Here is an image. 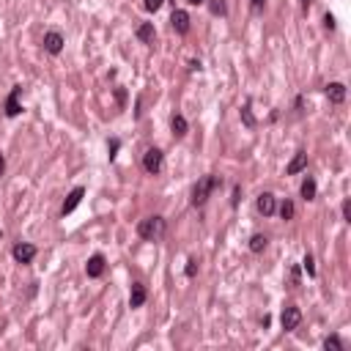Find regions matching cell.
Segmentation results:
<instances>
[{
  "mask_svg": "<svg viewBox=\"0 0 351 351\" xmlns=\"http://www.w3.org/2000/svg\"><path fill=\"white\" fill-rule=\"evenodd\" d=\"M165 230H167L165 217L154 214V217L140 220V225H138V236H140V239H146V242H157V239H162V236H165Z\"/></svg>",
  "mask_w": 351,
  "mask_h": 351,
  "instance_id": "1",
  "label": "cell"
},
{
  "mask_svg": "<svg viewBox=\"0 0 351 351\" xmlns=\"http://www.w3.org/2000/svg\"><path fill=\"white\" fill-rule=\"evenodd\" d=\"M217 187H220V179H217V176H203V179L195 184V189H192V206H206L209 195H211Z\"/></svg>",
  "mask_w": 351,
  "mask_h": 351,
  "instance_id": "2",
  "label": "cell"
},
{
  "mask_svg": "<svg viewBox=\"0 0 351 351\" xmlns=\"http://www.w3.org/2000/svg\"><path fill=\"white\" fill-rule=\"evenodd\" d=\"M143 167H146L148 176H159L165 167V154L159 148H148L146 154H143Z\"/></svg>",
  "mask_w": 351,
  "mask_h": 351,
  "instance_id": "3",
  "label": "cell"
},
{
  "mask_svg": "<svg viewBox=\"0 0 351 351\" xmlns=\"http://www.w3.org/2000/svg\"><path fill=\"white\" fill-rule=\"evenodd\" d=\"M280 324H283V329H285V332H294V329H297V326L302 324V310H299L297 305H288V307H283Z\"/></svg>",
  "mask_w": 351,
  "mask_h": 351,
  "instance_id": "4",
  "label": "cell"
},
{
  "mask_svg": "<svg viewBox=\"0 0 351 351\" xmlns=\"http://www.w3.org/2000/svg\"><path fill=\"white\" fill-rule=\"evenodd\" d=\"M11 255H14V261H17V263H30L36 258V247L28 244V242H20V244H14Z\"/></svg>",
  "mask_w": 351,
  "mask_h": 351,
  "instance_id": "5",
  "label": "cell"
},
{
  "mask_svg": "<svg viewBox=\"0 0 351 351\" xmlns=\"http://www.w3.org/2000/svg\"><path fill=\"white\" fill-rule=\"evenodd\" d=\"M20 93H22V85H14L9 99H6V115L9 118H17L22 113V105H20Z\"/></svg>",
  "mask_w": 351,
  "mask_h": 351,
  "instance_id": "6",
  "label": "cell"
},
{
  "mask_svg": "<svg viewBox=\"0 0 351 351\" xmlns=\"http://www.w3.org/2000/svg\"><path fill=\"white\" fill-rule=\"evenodd\" d=\"M63 36L58 33V30H50V33H44V50L50 55H61L63 52Z\"/></svg>",
  "mask_w": 351,
  "mask_h": 351,
  "instance_id": "7",
  "label": "cell"
},
{
  "mask_svg": "<svg viewBox=\"0 0 351 351\" xmlns=\"http://www.w3.org/2000/svg\"><path fill=\"white\" fill-rule=\"evenodd\" d=\"M255 209H258L263 217H272V214L277 211V201H275V195L272 192H263L258 195V201H255Z\"/></svg>",
  "mask_w": 351,
  "mask_h": 351,
  "instance_id": "8",
  "label": "cell"
},
{
  "mask_svg": "<svg viewBox=\"0 0 351 351\" xmlns=\"http://www.w3.org/2000/svg\"><path fill=\"white\" fill-rule=\"evenodd\" d=\"M83 195H85V189H83V187H74V189H71V192L66 195V201H63V209H61L63 217H66V214H71V211L77 209L80 201H83Z\"/></svg>",
  "mask_w": 351,
  "mask_h": 351,
  "instance_id": "9",
  "label": "cell"
},
{
  "mask_svg": "<svg viewBox=\"0 0 351 351\" xmlns=\"http://www.w3.org/2000/svg\"><path fill=\"white\" fill-rule=\"evenodd\" d=\"M85 275L93 277V280L105 275V255H91V258H88V263H85Z\"/></svg>",
  "mask_w": 351,
  "mask_h": 351,
  "instance_id": "10",
  "label": "cell"
},
{
  "mask_svg": "<svg viewBox=\"0 0 351 351\" xmlns=\"http://www.w3.org/2000/svg\"><path fill=\"white\" fill-rule=\"evenodd\" d=\"M326 99H329L332 105H343V102H346V85L343 83H329L326 85Z\"/></svg>",
  "mask_w": 351,
  "mask_h": 351,
  "instance_id": "11",
  "label": "cell"
},
{
  "mask_svg": "<svg viewBox=\"0 0 351 351\" xmlns=\"http://www.w3.org/2000/svg\"><path fill=\"white\" fill-rule=\"evenodd\" d=\"M146 299H148L146 285H143V283H134V285H132V294H129V307H143V305H146Z\"/></svg>",
  "mask_w": 351,
  "mask_h": 351,
  "instance_id": "12",
  "label": "cell"
},
{
  "mask_svg": "<svg viewBox=\"0 0 351 351\" xmlns=\"http://www.w3.org/2000/svg\"><path fill=\"white\" fill-rule=\"evenodd\" d=\"M170 22H173V30H176V33H187V30H189V14L181 11V9L173 11Z\"/></svg>",
  "mask_w": 351,
  "mask_h": 351,
  "instance_id": "13",
  "label": "cell"
},
{
  "mask_svg": "<svg viewBox=\"0 0 351 351\" xmlns=\"http://www.w3.org/2000/svg\"><path fill=\"white\" fill-rule=\"evenodd\" d=\"M134 36H138L143 44H154V36H157V30H154V22H140V25H138V30H134Z\"/></svg>",
  "mask_w": 351,
  "mask_h": 351,
  "instance_id": "14",
  "label": "cell"
},
{
  "mask_svg": "<svg viewBox=\"0 0 351 351\" xmlns=\"http://www.w3.org/2000/svg\"><path fill=\"white\" fill-rule=\"evenodd\" d=\"M305 167H307V154H305V151H297V157H294L291 162H288V167H285V173L297 176V173L305 170Z\"/></svg>",
  "mask_w": 351,
  "mask_h": 351,
  "instance_id": "15",
  "label": "cell"
},
{
  "mask_svg": "<svg viewBox=\"0 0 351 351\" xmlns=\"http://www.w3.org/2000/svg\"><path fill=\"white\" fill-rule=\"evenodd\" d=\"M170 129L176 138H184L187 129H189V124H187V118L184 115H173V121H170Z\"/></svg>",
  "mask_w": 351,
  "mask_h": 351,
  "instance_id": "16",
  "label": "cell"
},
{
  "mask_svg": "<svg viewBox=\"0 0 351 351\" xmlns=\"http://www.w3.org/2000/svg\"><path fill=\"white\" fill-rule=\"evenodd\" d=\"M206 6H209V11L214 14V17H225V14H228L225 0H206Z\"/></svg>",
  "mask_w": 351,
  "mask_h": 351,
  "instance_id": "17",
  "label": "cell"
},
{
  "mask_svg": "<svg viewBox=\"0 0 351 351\" xmlns=\"http://www.w3.org/2000/svg\"><path fill=\"white\" fill-rule=\"evenodd\" d=\"M266 244H269L266 236H263V233H255V236L250 239V252H263V250H266Z\"/></svg>",
  "mask_w": 351,
  "mask_h": 351,
  "instance_id": "18",
  "label": "cell"
},
{
  "mask_svg": "<svg viewBox=\"0 0 351 351\" xmlns=\"http://www.w3.org/2000/svg\"><path fill=\"white\" fill-rule=\"evenodd\" d=\"M302 198H305V201H316V181L313 179H305L302 181Z\"/></svg>",
  "mask_w": 351,
  "mask_h": 351,
  "instance_id": "19",
  "label": "cell"
},
{
  "mask_svg": "<svg viewBox=\"0 0 351 351\" xmlns=\"http://www.w3.org/2000/svg\"><path fill=\"white\" fill-rule=\"evenodd\" d=\"M277 211H280V217H283V220H294V214H297V209H294V203H291V201H283Z\"/></svg>",
  "mask_w": 351,
  "mask_h": 351,
  "instance_id": "20",
  "label": "cell"
},
{
  "mask_svg": "<svg viewBox=\"0 0 351 351\" xmlns=\"http://www.w3.org/2000/svg\"><path fill=\"white\" fill-rule=\"evenodd\" d=\"M324 348H326V351H340V348H343V340L338 338V335H329V338L324 340Z\"/></svg>",
  "mask_w": 351,
  "mask_h": 351,
  "instance_id": "21",
  "label": "cell"
},
{
  "mask_svg": "<svg viewBox=\"0 0 351 351\" xmlns=\"http://www.w3.org/2000/svg\"><path fill=\"white\" fill-rule=\"evenodd\" d=\"M242 121H244V126H250V129L255 126V118H252V110H250V105H244V107H242Z\"/></svg>",
  "mask_w": 351,
  "mask_h": 351,
  "instance_id": "22",
  "label": "cell"
},
{
  "mask_svg": "<svg viewBox=\"0 0 351 351\" xmlns=\"http://www.w3.org/2000/svg\"><path fill=\"white\" fill-rule=\"evenodd\" d=\"M302 263H305V269H307V275L310 277H316V261H313V255H305V261H302Z\"/></svg>",
  "mask_w": 351,
  "mask_h": 351,
  "instance_id": "23",
  "label": "cell"
},
{
  "mask_svg": "<svg viewBox=\"0 0 351 351\" xmlns=\"http://www.w3.org/2000/svg\"><path fill=\"white\" fill-rule=\"evenodd\" d=\"M184 275H187V277H195V275H198V261H195V258H189V261H187Z\"/></svg>",
  "mask_w": 351,
  "mask_h": 351,
  "instance_id": "24",
  "label": "cell"
},
{
  "mask_svg": "<svg viewBox=\"0 0 351 351\" xmlns=\"http://www.w3.org/2000/svg\"><path fill=\"white\" fill-rule=\"evenodd\" d=\"M118 148H121V143H118L115 138H113V140H110V143H107V151H110V159H115V151H118Z\"/></svg>",
  "mask_w": 351,
  "mask_h": 351,
  "instance_id": "25",
  "label": "cell"
},
{
  "mask_svg": "<svg viewBox=\"0 0 351 351\" xmlns=\"http://www.w3.org/2000/svg\"><path fill=\"white\" fill-rule=\"evenodd\" d=\"M162 3H165V0H146V9L148 11H159V9H162Z\"/></svg>",
  "mask_w": 351,
  "mask_h": 351,
  "instance_id": "26",
  "label": "cell"
},
{
  "mask_svg": "<svg viewBox=\"0 0 351 351\" xmlns=\"http://www.w3.org/2000/svg\"><path fill=\"white\" fill-rule=\"evenodd\" d=\"M343 220L351 222V201H343Z\"/></svg>",
  "mask_w": 351,
  "mask_h": 351,
  "instance_id": "27",
  "label": "cell"
},
{
  "mask_svg": "<svg viewBox=\"0 0 351 351\" xmlns=\"http://www.w3.org/2000/svg\"><path fill=\"white\" fill-rule=\"evenodd\" d=\"M115 102L124 107V102H126V91H124V88H115Z\"/></svg>",
  "mask_w": 351,
  "mask_h": 351,
  "instance_id": "28",
  "label": "cell"
},
{
  "mask_svg": "<svg viewBox=\"0 0 351 351\" xmlns=\"http://www.w3.org/2000/svg\"><path fill=\"white\" fill-rule=\"evenodd\" d=\"M324 25H326V30H335V17L332 14H324Z\"/></svg>",
  "mask_w": 351,
  "mask_h": 351,
  "instance_id": "29",
  "label": "cell"
},
{
  "mask_svg": "<svg viewBox=\"0 0 351 351\" xmlns=\"http://www.w3.org/2000/svg\"><path fill=\"white\" fill-rule=\"evenodd\" d=\"M299 285V269H291V288Z\"/></svg>",
  "mask_w": 351,
  "mask_h": 351,
  "instance_id": "30",
  "label": "cell"
},
{
  "mask_svg": "<svg viewBox=\"0 0 351 351\" xmlns=\"http://www.w3.org/2000/svg\"><path fill=\"white\" fill-rule=\"evenodd\" d=\"M239 198H242V189H239V187H233V198H230V203H239Z\"/></svg>",
  "mask_w": 351,
  "mask_h": 351,
  "instance_id": "31",
  "label": "cell"
},
{
  "mask_svg": "<svg viewBox=\"0 0 351 351\" xmlns=\"http://www.w3.org/2000/svg\"><path fill=\"white\" fill-rule=\"evenodd\" d=\"M263 3H266V0H252V9H255V11H261V9H263Z\"/></svg>",
  "mask_w": 351,
  "mask_h": 351,
  "instance_id": "32",
  "label": "cell"
},
{
  "mask_svg": "<svg viewBox=\"0 0 351 351\" xmlns=\"http://www.w3.org/2000/svg\"><path fill=\"white\" fill-rule=\"evenodd\" d=\"M3 173H6V159L0 157V176H3Z\"/></svg>",
  "mask_w": 351,
  "mask_h": 351,
  "instance_id": "33",
  "label": "cell"
},
{
  "mask_svg": "<svg viewBox=\"0 0 351 351\" xmlns=\"http://www.w3.org/2000/svg\"><path fill=\"white\" fill-rule=\"evenodd\" d=\"M187 3H189V6H203L206 0H187Z\"/></svg>",
  "mask_w": 351,
  "mask_h": 351,
  "instance_id": "34",
  "label": "cell"
},
{
  "mask_svg": "<svg viewBox=\"0 0 351 351\" xmlns=\"http://www.w3.org/2000/svg\"><path fill=\"white\" fill-rule=\"evenodd\" d=\"M302 9H305V11L310 9V0H302Z\"/></svg>",
  "mask_w": 351,
  "mask_h": 351,
  "instance_id": "35",
  "label": "cell"
}]
</instances>
